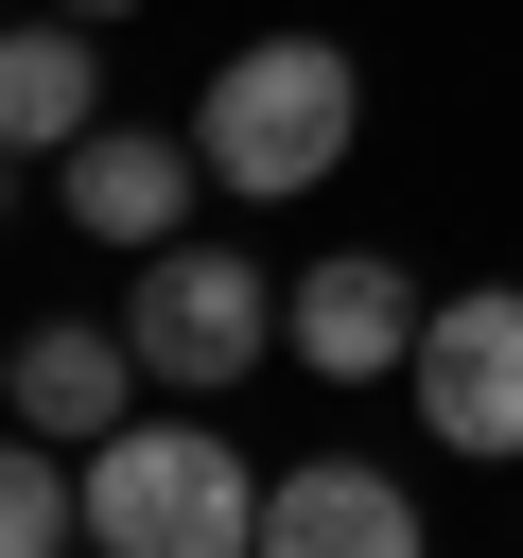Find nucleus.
<instances>
[{"instance_id":"10","label":"nucleus","mask_w":523,"mask_h":558,"mask_svg":"<svg viewBox=\"0 0 523 558\" xmlns=\"http://www.w3.org/2000/svg\"><path fill=\"white\" fill-rule=\"evenodd\" d=\"M87 541V471L52 436H0V558H70Z\"/></svg>"},{"instance_id":"12","label":"nucleus","mask_w":523,"mask_h":558,"mask_svg":"<svg viewBox=\"0 0 523 558\" xmlns=\"http://www.w3.org/2000/svg\"><path fill=\"white\" fill-rule=\"evenodd\" d=\"M70 558H105V541H70Z\"/></svg>"},{"instance_id":"8","label":"nucleus","mask_w":523,"mask_h":558,"mask_svg":"<svg viewBox=\"0 0 523 558\" xmlns=\"http://www.w3.org/2000/svg\"><path fill=\"white\" fill-rule=\"evenodd\" d=\"M192 174H209V157H192L174 122H87V140H70V227L139 262V244L192 227Z\"/></svg>"},{"instance_id":"9","label":"nucleus","mask_w":523,"mask_h":558,"mask_svg":"<svg viewBox=\"0 0 523 558\" xmlns=\"http://www.w3.org/2000/svg\"><path fill=\"white\" fill-rule=\"evenodd\" d=\"M105 122V17H0V157H70Z\"/></svg>"},{"instance_id":"4","label":"nucleus","mask_w":523,"mask_h":558,"mask_svg":"<svg viewBox=\"0 0 523 558\" xmlns=\"http://www.w3.org/2000/svg\"><path fill=\"white\" fill-rule=\"evenodd\" d=\"M418 436L471 453V471H523V279H471L418 314Z\"/></svg>"},{"instance_id":"7","label":"nucleus","mask_w":523,"mask_h":558,"mask_svg":"<svg viewBox=\"0 0 523 558\" xmlns=\"http://www.w3.org/2000/svg\"><path fill=\"white\" fill-rule=\"evenodd\" d=\"M262 558H418V488L384 453H296L262 488Z\"/></svg>"},{"instance_id":"11","label":"nucleus","mask_w":523,"mask_h":558,"mask_svg":"<svg viewBox=\"0 0 523 558\" xmlns=\"http://www.w3.org/2000/svg\"><path fill=\"white\" fill-rule=\"evenodd\" d=\"M52 17H139V0H52Z\"/></svg>"},{"instance_id":"2","label":"nucleus","mask_w":523,"mask_h":558,"mask_svg":"<svg viewBox=\"0 0 523 558\" xmlns=\"http://www.w3.org/2000/svg\"><path fill=\"white\" fill-rule=\"evenodd\" d=\"M70 471H87V541L105 558H262V488L279 471H244V436H209V418H122Z\"/></svg>"},{"instance_id":"13","label":"nucleus","mask_w":523,"mask_h":558,"mask_svg":"<svg viewBox=\"0 0 523 558\" xmlns=\"http://www.w3.org/2000/svg\"><path fill=\"white\" fill-rule=\"evenodd\" d=\"M0 174H17V157H0Z\"/></svg>"},{"instance_id":"1","label":"nucleus","mask_w":523,"mask_h":558,"mask_svg":"<svg viewBox=\"0 0 523 558\" xmlns=\"http://www.w3.org/2000/svg\"><path fill=\"white\" fill-rule=\"evenodd\" d=\"M349 140H366V70H349L331 35H244V52L192 87L209 192H314V174H349Z\"/></svg>"},{"instance_id":"5","label":"nucleus","mask_w":523,"mask_h":558,"mask_svg":"<svg viewBox=\"0 0 523 558\" xmlns=\"http://www.w3.org/2000/svg\"><path fill=\"white\" fill-rule=\"evenodd\" d=\"M418 262H384V244H314V279H279V349L314 366V384H401L418 366Z\"/></svg>"},{"instance_id":"3","label":"nucleus","mask_w":523,"mask_h":558,"mask_svg":"<svg viewBox=\"0 0 523 558\" xmlns=\"http://www.w3.org/2000/svg\"><path fill=\"white\" fill-rule=\"evenodd\" d=\"M122 331H139V384H174V401H227L262 349H279V279L244 262V244H139V296H122Z\"/></svg>"},{"instance_id":"6","label":"nucleus","mask_w":523,"mask_h":558,"mask_svg":"<svg viewBox=\"0 0 523 558\" xmlns=\"http://www.w3.org/2000/svg\"><path fill=\"white\" fill-rule=\"evenodd\" d=\"M0 401H17V436L87 453V436L139 418V331H105V314H35V331L0 349Z\"/></svg>"}]
</instances>
